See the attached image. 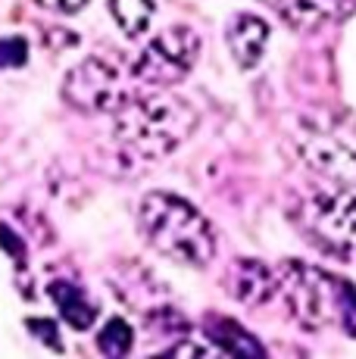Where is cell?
I'll list each match as a JSON object with an SVG mask.
<instances>
[{"label":"cell","instance_id":"obj_1","mask_svg":"<svg viewBox=\"0 0 356 359\" xmlns=\"http://www.w3.org/2000/svg\"><path fill=\"white\" fill-rule=\"evenodd\" d=\"M197 128V113L188 100L163 88L138 91L113 113V135L125 154L138 160H163L178 150Z\"/></svg>","mask_w":356,"mask_h":359},{"label":"cell","instance_id":"obj_2","mask_svg":"<svg viewBox=\"0 0 356 359\" xmlns=\"http://www.w3.org/2000/svg\"><path fill=\"white\" fill-rule=\"evenodd\" d=\"M275 278L294 322L310 331L334 328L356 337V287L347 278L300 259H285L275 269Z\"/></svg>","mask_w":356,"mask_h":359},{"label":"cell","instance_id":"obj_3","mask_svg":"<svg viewBox=\"0 0 356 359\" xmlns=\"http://www.w3.org/2000/svg\"><path fill=\"white\" fill-rule=\"evenodd\" d=\"M138 229L156 253L182 266L203 269L216 257V234L207 216L188 200L166 191H150L141 197Z\"/></svg>","mask_w":356,"mask_h":359},{"label":"cell","instance_id":"obj_4","mask_svg":"<svg viewBox=\"0 0 356 359\" xmlns=\"http://www.w3.org/2000/svg\"><path fill=\"white\" fill-rule=\"evenodd\" d=\"M303 163L341 188H356V116L347 109H316L297 128Z\"/></svg>","mask_w":356,"mask_h":359},{"label":"cell","instance_id":"obj_5","mask_svg":"<svg viewBox=\"0 0 356 359\" xmlns=\"http://www.w3.org/2000/svg\"><path fill=\"white\" fill-rule=\"evenodd\" d=\"M297 222L322 253L356 259V197L347 188L334 184L310 194L297 206Z\"/></svg>","mask_w":356,"mask_h":359},{"label":"cell","instance_id":"obj_6","mask_svg":"<svg viewBox=\"0 0 356 359\" xmlns=\"http://www.w3.org/2000/svg\"><path fill=\"white\" fill-rule=\"evenodd\" d=\"M138 94V79L104 57H88L72 66L63 79V100L78 113H116Z\"/></svg>","mask_w":356,"mask_h":359},{"label":"cell","instance_id":"obj_7","mask_svg":"<svg viewBox=\"0 0 356 359\" xmlns=\"http://www.w3.org/2000/svg\"><path fill=\"white\" fill-rule=\"evenodd\" d=\"M200 57V38L184 25L160 32L132 63V72L141 88H169L182 81Z\"/></svg>","mask_w":356,"mask_h":359},{"label":"cell","instance_id":"obj_8","mask_svg":"<svg viewBox=\"0 0 356 359\" xmlns=\"http://www.w3.org/2000/svg\"><path fill=\"white\" fill-rule=\"evenodd\" d=\"M272 6L294 32H319L344 22L356 10V0H272Z\"/></svg>","mask_w":356,"mask_h":359},{"label":"cell","instance_id":"obj_9","mask_svg":"<svg viewBox=\"0 0 356 359\" xmlns=\"http://www.w3.org/2000/svg\"><path fill=\"white\" fill-rule=\"evenodd\" d=\"M228 294L238 303H247V306H263L272 297L278 294V278L275 269H269L259 259H238L228 269Z\"/></svg>","mask_w":356,"mask_h":359},{"label":"cell","instance_id":"obj_10","mask_svg":"<svg viewBox=\"0 0 356 359\" xmlns=\"http://www.w3.org/2000/svg\"><path fill=\"white\" fill-rule=\"evenodd\" d=\"M225 41H228V50L238 66L256 69L266 53V44H269V25H266V19L253 16V13H238L228 22Z\"/></svg>","mask_w":356,"mask_h":359},{"label":"cell","instance_id":"obj_11","mask_svg":"<svg viewBox=\"0 0 356 359\" xmlns=\"http://www.w3.org/2000/svg\"><path fill=\"white\" fill-rule=\"evenodd\" d=\"M50 297H53V303H57L60 316H63L72 328L85 331V328H91L94 319H97L94 303L88 300V294L81 291L78 285H72V281H53V285H50Z\"/></svg>","mask_w":356,"mask_h":359},{"label":"cell","instance_id":"obj_12","mask_svg":"<svg viewBox=\"0 0 356 359\" xmlns=\"http://www.w3.org/2000/svg\"><path fill=\"white\" fill-rule=\"evenodd\" d=\"M109 13L128 38H141L153 25L156 0H109Z\"/></svg>","mask_w":356,"mask_h":359},{"label":"cell","instance_id":"obj_13","mask_svg":"<svg viewBox=\"0 0 356 359\" xmlns=\"http://www.w3.org/2000/svg\"><path fill=\"white\" fill-rule=\"evenodd\" d=\"M210 337L219 344V350H222V353L263 356V347H259V344L253 341V337L241 325H235V322H228V319H213V325H210Z\"/></svg>","mask_w":356,"mask_h":359},{"label":"cell","instance_id":"obj_14","mask_svg":"<svg viewBox=\"0 0 356 359\" xmlns=\"http://www.w3.org/2000/svg\"><path fill=\"white\" fill-rule=\"evenodd\" d=\"M132 328H128V322L122 319H109L104 331H100L97 337V347L104 356H125L128 350H132Z\"/></svg>","mask_w":356,"mask_h":359},{"label":"cell","instance_id":"obj_15","mask_svg":"<svg viewBox=\"0 0 356 359\" xmlns=\"http://www.w3.org/2000/svg\"><path fill=\"white\" fill-rule=\"evenodd\" d=\"M25 57H29V47L22 38H0V69L22 66Z\"/></svg>","mask_w":356,"mask_h":359},{"label":"cell","instance_id":"obj_16","mask_svg":"<svg viewBox=\"0 0 356 359\" xmlns=\"http://www.w3.org/2000/svg\"><path fill=\"white\" fill-rule=\"evenodd\" d=\"M35 4L44 6V10H53V13H78L88 0H35Z\"/></svg>","mask_w":356,"mask_h":359}]
</instances>
